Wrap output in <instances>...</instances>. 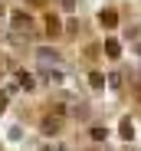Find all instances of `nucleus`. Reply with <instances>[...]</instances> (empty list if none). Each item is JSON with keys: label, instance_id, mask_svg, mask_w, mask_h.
Returning <instances> with one entry per match:
<instances>
[{"label": "nucleus", "instance_id": "obj_13", "mask_svg": "<svg viewBox=\"0 0 141 151\" xmlns=\"http://www.w3.org/2000/svg\"><path fill=\"white\" fill-rule=\"evenodd\" d=\"M0 13H4V4H0Z\"/></svg>", "mask_w": 141, "mask_h": 151}, {"label": "nucleus", "instance_id": "obj_4", "mask_svg": "<svg viewBox=\"0 0 141 151\" xmlns=\"http://www.w3.org/2000/svg\"><path fill=\"white\" fill-rule=\"evenodd\" d=\"M99 23H102L105 30H112V27H118V13H115V10H102V13H99Z\"/></svg>", "mask_w": 141, "mask_h": 151}, {"label": "nucleus", "instance_id": "obj_14", "mask_svg": "<svg viewBox=\"0 0 141 151\" xmlns=\"http://www.w3.org/2000/svg\"><path fill=\"white\" fill-rule=\"evenodd\" d=\"M138 53H141V46H138Z\"/></svg>", "mask_w": 141, "mask_h": 151}, {"label": "nucleus", "instance_id": "obj_7", "mask_svg": "<svg viewBox=\"0 0 141 151\" xmlns=\"http://www.w3.org/2000/svg\"><path fill=\"white\" fill-rule=\"evenodd\" d=\"M102 49H105V56H112V59H118V56H122L118 40H105V46H102Z\"/></svg>", "mask_w": 141, "mask_h": 151}, {"label": "nucleus", "instance_id": "obj_11", "mask_svg": "<svg viewBox=\"0 0 141 151\" xmlns=\"http://www.w3.org/2000/svg\"><path fill=\"white\" fill-rule=\"evenodd\" d=\"M7 66H10V63H7V59H0V72H4V69H7Z\"/></svg>", "mask_w": 141, "mask_h": 151}, {"label": "nucleus", "instance_id": "obj_10", "mask_svg": "<svg viewBox=\"0 0 141 151\" xmlns=\"http://www.w3.org/2000/svg\"><path fill=\"white\" fill-rule=\"evenodd\" d=\"M7 109V92H0V112Z\"/></svg>", "mask_w": 141, "mask_h": 151}, {"label": "nucleus", "instance_id": "obj_3", "mask_svg": "<svg viewBox=\"0 0 141 151\" xmlns=\"http://www.w3.org/2000/svg\"><path fill=\"white\" fill-rule=\"evenodd\" d=\"M43 30L49 33V36H59V30H62V27H59V17H56V13H46V17H43Z\"/></svg>", "mask_w": 141, "mask_h": 151}, {"label": "nucleus", "instance_id": "obj_15", "mask_svg": "<svg viewBox=\"0 0 141 151\" xmlns=\"http://www.w3.org/2000/svg\"><path fill=\"white\" fill-rule=\"evenodd\" d=\"M43 151H49V148H43Z\"/></svg>", "mask_w": 141, "mask_h": 151}, {"label": "nucleus", "instance_id": "obj_6", "mask_svg": "<svg viewBox=\"0 0 141 151\" xmlns=\"http://www.w3.org/2000/svg\"><path fill=\"white\" fill-rule=\"evenodd\" d=\"M118 135H122V138H125V141H128V138H131V135H135V125H131V118H128V115H125V118H122V122H118Z\"/></svg>", "mask_w": 141, "mask_h": 151}, {"label": "nucleus", "instance_id": "obj_8", "mask_svg": "<svg viewBox=\"0 0 141 151\" xmlns=\"http://www.w3.org/2000/svg\"><path fill=\"white\" fill-rule=\"evenodd\" d=\"M89 86H92V89H102V86H105V76H102V72H89Z\"/></svg>", "mask_w": 141, "mask_h": 151}, {"label": "nucleus", "instance_id": "obj_5", "mask_svg": "<svg viewBox=\"0 0 141 151\" xmlns=\"http://www.w3.org/2000/svg\"><path fill=\"white\" fill-rule=\"evenodd\" d=\"M16 86H20L23 92H30L36 82H33V76H30V72H23V69H20V72H16Z\"/></svg>", "mask_w": 141, "mask_h": 151}, {"label": "nucleus", "instance_id": "obj_9", "mask_svg": "<svg viewBox=\"0 0 141 151\" xmlns=\"http://www.w3.org/2000/svg\"><path fill=\"white\" fill-rule=\"evenodd\" d=\"M105 125H92V138H95V141H105Z\"/></svg>", "mask_w": 141, "mask_h": 151}, {"label": "nucleus", "instance_id": "obj_1", "mask_svg": "<svg viewBox=\"0 0 141 151\" xmlns=\"http://www.w3.org/2000/svg\"><path fill=\"white\" fill-rule=\"evenodd\" d=\"M10 20H13V27H16V30H23V33H30V30H33V17H30L26 10H13V17H10Z\"/></svg>", "mask_w": 141, "mask_h": 151}, {"label": "nucleus", "instance_id": "obj_12", "mask_svg": "<svg viewBox=\"0 0 141 151\" xmlns=\"http://www.w3.org/2000/svg\"><path fill=\"white\" fill-rule=\"evenodd\" d=\"M135 95H138V102H141V86H138V89H135Z\"/></svg>", "mask_w": 141, "mask_h": 151}, {"label": "nucleus", "instance_id": "obj_2", "mask_svg": "<svg viewBox=\"0 0 141 151\" xmlns=\"http://www.w3.org/2000/svg\"><path fill=\"white\" fill-rule=\"evenodd\" d=\"M59 128H62V118H59L56 112L43 118V135H59Z\"/></svg>", "mask_w": 141, "mask_h": 151}]
</instances>
